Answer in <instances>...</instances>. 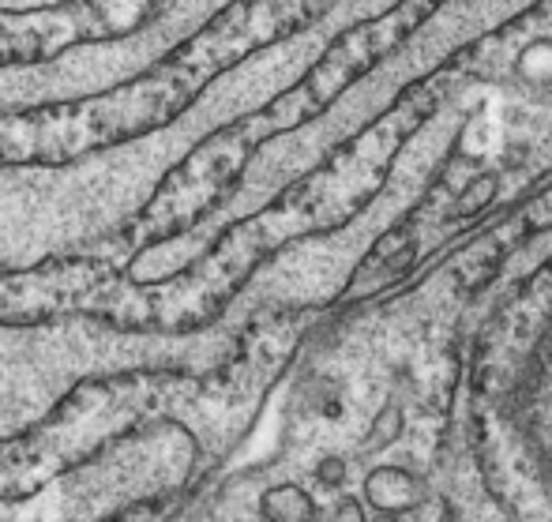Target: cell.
<instances>
[{
    "instance_id": "6da1fadb",
    "label": "cell",
    "mask_w": 552,
    "mask_h": 522,
    "mask_svg": "<svg viewBox=\"0 0 552 522\" xmlns=\"http://www.w3.org/2000/svg\"><path fill=\"white\" fill-rule=\"evenodd\" d=\"M230 68L226 46L203 27L113 91L34 109H0V166H64L79 154L154 132L181 117L203 87Z\"/></svg>"
},
{
    "instance_id": "7a4b0ae2",
    "label": "cell",
    "mask_w": 552,
    "mask_h": 522,
    "mask_svg": "<svg viewBox=\"0 0 552 522\" xmlns=\"http://www.w3.org/2000/svg\"><path fill=\"white\" fill-rule=\"evenodd\" d=\"M177 399H181V380L158 376V372L109 376V380L76 387V395L53 414L46 429L31 432L23 444L0 447V489L49 474L57 459H72L76 451H87L91 444L113 440L121 425L169 410L177 406Z\"/></svg>"
},
{
    "instance_id": "3957f363",
    "label": "cell",
    "mask_w": 552,
    "mask_h": 522,
    "mask_svg": "<svg viewBox=\"0 0 552 522\" xmlns=\"http://www.w3.org/2000/svg\"><path fill=\"white\" fill-rule=\"evenodd\" d=\"M76 278H79V256H57L12 275L0 267V323L12 327H31V323L64 320L72 316L76 301Z\"/></svg>"
},
{
    "instance_id": "277c9868",
    "label": "cell",
    "mask_w": 552,
    "mask_h": 522,
    "mask_svg": "<svg viewBox=\"0 0 552 522\" xmlns=\"http://www.w3.org/2000/svg\"><path fill=\"white\" fill-rule=\"evenodd\" d=\"M365 496L368 504L384 515H402L425 504V485L414 474H406L399 466H376L365 477Z\"/></svg>"
},
{
    "instance_id": "5b68a950",
    "label": "cell",
    "mask_w": 552,
    "mask_h": 522,
    "mask_svg": "<svg viewBox=\"0 0 552 522\" xmlns=\"http://www.w3.org/2000/svg\"><path fill=\"white\" fill-rule=\"evenodd\" d=\"M260 515L263 522H316L320 507H316V500L301 485L286 481V485H275V489L263 492Z\"/></svg>"
},
{
    "instance_id": "8992f818",
    "label": "cell",
    "mask_w": 552,
    "mask_h": 522,
    "mask_svg": "<svg viewBox=\"0 0 552 522\" xmlns=\"http://www.w3.org/2000/svg\"><path fill=\"white\" fill-rule=\"evenodd\" d=\"M402 432V410L399 402H387L384 410L372 421V436H368V451H384L387 444H395Z\"/></svg>"
},
{
    "instance_id": "52a82bcc",
    "label": "cell",
    "mask_w": 552,
    "mask_h": 522,
    "mask_svg": "<svg viewBox=\"0 0 552 522\" xmlns=\"http://www.w3.org/2000/svg\"><path fill=\"white\" fill-rule=\"evenodd\" d=\"M316 481L327 485V489H338L342 481H346V462L335 459V455H327V459L316 462Z\"/></svg>"
},
{
    "instance_id": "ba28073f",
    "label": "cell",
    "mask_w": 552,
    "mask_h": 522,
    "mask_svg": "<svg viewBox=\"0 0 552 522\" xmlns=\"http://www.w3.org/2000/svg\"><path fill=\"white\" fill-rule=\"evenodd\" d=\"M331 522H368L365 504L357 496H338L335 511H331Z\"/></svg>"
},
{
    "instance_id": "9c48e42d",
    "label": "cell",
    "mask_w": 552,
    "mask_h": 522,
    "mask_svg": "<svg viewBox=\"0 0 552 522\" xmlns=\"http://www.w3.org/2000/svg\"><path fill=\"white\" fill-rule=\"evenodd\" d=\"M372 522H399V519H395V515H384V511H380V515H376Z\"/></svg>"
}]
</instances>
